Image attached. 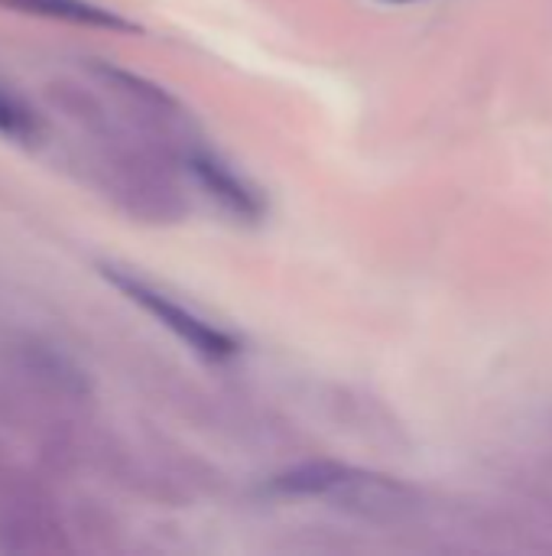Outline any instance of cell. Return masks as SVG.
Instances as JSON below:
<instances>
[{"instance_id":"6da1fadb","label":"cell","mask_w":552,"mask_h":556,"mask_svg":"<svg viewBox=\"0 0 552 556\" xmlns=\"http://www.w3.org/2000/svg\"><path fill=\"white\" fill-rule=\"evenodd\" d=\"M267 492L280 498H325L338 508L371 518H400L403 511L416 508V495L407 485L338 463H303L286 469L270 479Z\"/></svg>"},{"instance_id":"7a4b0ae2","label":"cell","mask_w":552,"mask_h":556,"mask_svg":"<svg viewBox=\"0 0 552 556\" xmlns=\"http://www.w3.org/2000/svg\"><path fill=\"white\" fill-rule=\"evenodd\" d=\"M101 274H104V280H107L111 287H117L130 303H137V306L146 309L153 319H159L172 336H179V339H182L192 352H198L202 358L224 362V358H234V355H238L241 345H238L228 332H221L218 326L205 323V319L195 316L192 309L179 306L172 296L159 293L156 287L143 283L140 277H133V274H127V270H120V267H101Z\"/></svg>"},{"instance_id":"3957f363","label":"cell","mask_w":552,"mask_h":556,"mask_svg":"<svg viewBox=\"0 0 552 556\" xmlns=\"http://www.w3.org/2000/svg\"><path fill=\"white\" fill-rule=\"evenodd\" d=\"M59 528L46 495L20 472L0 469V551H55Z\"/></svg>"},{"instance_id":"277c9868","label":"cell","mask_w":552,"mask_h":556,"mask_svg":"<svg viewBox=\"0 0 552 556\" xmlns=\"http://www.w3.org/2000/svg\"><path fill=\"white\" fill-rule=\"evenodd\" d=\"M185 166H189L192 179L205 189V195H211L224 212H231L234 218H244V222L264 218V212H267L264 195L244 176H238L228 163H221L215 153L192 150Z\"/></svg>"},{"instance_id":"5b68a950","label":"cell","mask_w":552,"mask_h":556,"mask_svg":"<svg viewBox=\"0 0 552 556\" xmlns=\"http://www.w3.org/2000/svg\"><path fill=\"white\" fill-rule=\"evenodd\" d=\"M0 7L16 10V13H29V16L59 20V23H78V26H91V29H114V33H137L140 29L127 16H120L101 3H91V0H0Z\"/></svg>"},{"instance_id":"8992f818","label":"cell","mask_w":552,"mask_h":556,"mask_svg":"<svg viewBox=\"0 0 552 556\" xmlns=\"http://www.w3.org/2000/svg\"><path fill=\"white\" fill-rule=\"evenodd\" d=\"M0 134L16 143H33L42 134L39 114L20 94L7 91L3 85H0Z\"/></svg>"},{"instance_id":"52a82bcc","label":"cell","mask_w":552,"mask_h":556,"mask_svg":"<svg viewBox=\"0 0 552 556\" xmlns=\"http://www.w3.org/2000/svg\"><path fill=\"white\" fill-rule=\"evenodd\" d=\"M377 3H416V0H377Z\"/></svg>"}]
</instances>
